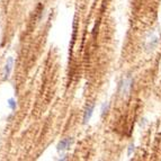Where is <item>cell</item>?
Wrapping results in <instances>:
<instances>
[{
	"mask_svg": "<svg viewBox=\"0 0 161 161\" xmlns=\"http://www.w3.org/2000/svg\"><path fill=\"white\" fill-rule=\"evenodd\" d=\"M132 87H133V78H132L131 75H127V77L123 78L119 81V83H118V94H119V96L121 97L129 96Z\"/></svg>",
	"mask_w": 161,
	"mask_h": 161,
	"instance_id": "6da1fadb",
	"label": "cell"
},
{
	"mask_svg": "<svg viewBox=\"0 0 161 161\" xmlns=\"http://www.w3.org/2000/svg\"><path fill=\"white\" fill-rule=\"evenodd\" d=\"M73 142H75V140L73 137H63L59 141V143L57 144V151L59 153H65L67 151L70 150V148L72 147Z\"/></svg>",
	"mask_w": 161,
	"mask_h": 161,
	"instance_id": "7a4b0ae2",
	"label": "cell"
},
{
	"mask_svg": "<svg viewBox=\"0 0 161 161\" xmlns=\"http://www.w3.org/2000/svg\"><path fill=\"white\" fill-rule=\"evenodd\" d=\"M94 110H95V104L94 103H88L86 105V107L83 109L82 114V123L83 124H88L92 119V115H94Z\"/></svg>",
	"mask_w": 161,
	"mask_h": 161,
	"instance_id": "3957f363",
	"label": "cell"
},
{
	"mask_svg": "<svg viewBox=\"0 0 161 161\" xmlns=\"http://www.w3.org/2000/svg\"><path fill=\"white\" fill-rule=\"evenodd\" d=\"M14 63H15V60H14L13 57H9L8 59L6 60V63L3 69V80H7L10 77V73L14 68Z\"/></svg>",
	"mask_w": 161,
	"mask_h": 161,
	"instance_id": "277c9868",
	"label": "cell"
},
{
	"mask_svg": "<svg viewBox=\"0 0 161 161\" xmlns=\"http://www.w3.org/2000/svg\"><path fill=\"white\" fill-rule=\"evenodd\" d=\"M7 105H8V107L10 108V110H13V112H15V110L17 109V100L15 99V98H9V99L7 100Z\"/></svg>",
	"mask_w": 161,
	"mask_h": 161,
	"instance_id": "5b68a950",
	"label": "cell"
},
{
	"mask_svg": "<svg viewBox=\"0 0 161 161\" xmlns=\"http://www.w3.org/2000/svg\"><path fill=\"white\" fill-rule=\"evenodd\" d=\"M108 110H109V103H108V102L103 103L102 108H100V114H102V116L106 115V114L108 113Z\"/></svg>",
	"mask_w": 161,
	"mask_h": 161,
	"instance_id": "8992f818",
	"label": "cell"
}]
</instances>
